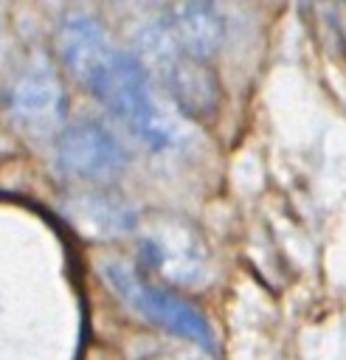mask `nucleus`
I'll list each match as a JSON object with an SVG mask.
<instances>
[{
  "label": "nucleus",
  "mask_w": 346,
  "mask_h": 360,
  "mask_svg": "<svg viewBox=\"0 0 346 360\" xmlns=\"http://www.w3.org/2000/svg\"><path fill=\"white\" fill-rule=\"evenodd\" d=\"M127 129L149 149H166L174 141V124L158 104L143 65L115 42L79 79Z\"/></svg>",
  "instance_id": "1"
},
{
  "label": "nucleus",
  "mask_w": 346,
  "mask_h": 360,
  "mask_svg": "<svg viewBox=\"0 0 346 360\" xmlns=\"http://www.w3.org/2000/svg\"><path fill=\"white\" fill-rule=\"evenodd\" d=\"M101 273L107 278V284L115 290V295L121 301H127L135 312H141L143 318L166 326L174 335H183L194 343H200L203 349H214V335L208 321L203 318V312L197 307H191L188 301L152 287L146 278H141L127 262L121 259H110L101 264Z\"/></svg>",
  "instance_id": "2"
},
{
  "label": "nucleus",
  "mask_w": 346,
  "mask_h": 360,
  "mask_svg": "<svg viewBox=\"0 0 346 360\" xmlns=\"http://www.w3.org/2000/svg\"><path fill=\"white\" fill-rule=\"evenodd\" d=\"M143 51L158 65L166 90L177 101V107L188 115H208L217 110V79L205 68V59L188 56L177 48L166 25H152L143 34Z\"/></svg>",
  "instance_id": "3"
},
{
  "label": "nucleus",
  "mask_w": 346,
  "mask_h": 360,
  "mask_svg": "<svg viewBox=\"0 0 346 360\" xmlns=\"http://www.w3.org/2000/svg\"><path fill=\"white\" fill-rule=\"evenodd\" d=\"M6 110L20 129L45 135L59 127L65 112L62 82L48 65L31 62L6 87Z\"/></svg>",
  "instance_id": "4"
},
{
  "label": "nucleus",
  "mask_w": 346,
  "mask_h": 360,
  "mask_svg": "<svg viewBox=\"0 0 346 360\" xmlns=\"http://www.w3.org/2000/svg\"><path fill=\"white\" fill-rule=\"evenodd\" d=\"M141 253L152 270L177 284H194L205 273V242L180 219H158L141 236Z\"/></svg>",
  "instance_id": "5"
},
{
  "label": "nucleus",
  "mask_w": 346,
  "mask_h": 360,
  "mask_svg": "<svg viewBox=\"0 0 346 360\" xmlns=\"http://www.w3.org/2000/svg\"><path fill=\"white\" fill-rule=\"evenodd\" d=\"M56 160L79 177H110L127 163V152L98 121H76L59 135Z\"/></svg>",
  "instance_id": "6"
},
{
  "label": "nucleus",
  "mask_w": 346,
  "mask_h": 360,
  "mask_svg": "<svg viewBox=\"0 0 346 360\" xmlns=\"http://www.w3.org/2000/svg\"><path fill=\"white\" fill-rule=\"evenodd\" d=\"M163 25L177 42V48L197 59L211 56L225 34L219 11L208 3H177L166 11Z\"/></svg>",
  "instance_id": "7"
},
{
  "label": "nucleus",
  "mask_w": 346,
  "mask_h": 360,
  "mask_svg": "<svg viewBox=\"0 0 346 360\" xmlns=\"http://www.w3.org/2000/svg\"><path fill=\"white\" fill-rule=\"evenodd\" d=\"M113 45L110 34L101 28L98 20L87 14H68L56 34V48L68 70L76 76V82L90 70V65Z\"/></svg>",
  "instance_id": "8"
}]
</instances>
